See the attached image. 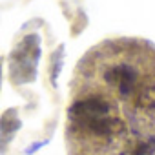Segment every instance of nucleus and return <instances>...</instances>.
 Here are the masks:
<instances>
[{
  "label": "nucleus",
  "mask_w": 155,
  "mask_h": 155,
  "mask_svg": "<svg viewBox=\"0 0 155 155\" xmlns=\"http://www.w3.org/2000/svg\"><path fill=\"white\" fill-rule=\"evenodd\" d=\"M71 93L69 155H155V77L122 99L84 82L75 84Z\"/></svg>",
  "instance_id": "1"
},
{
  "label": "nucleus",
  "mask_w": 155,
  "mask_h": 155,
  "mask_svg": "<svg viewBox=\"0 0 155 155\" xmlns=\"http://www.w3.org/2000/svg\"><path fill=\"white\" fill-rule=\"evenodd\" d=\"M0 69H2V62H0Z\"/></svg>",
  "instance_id": "2"
}]
</instances>
